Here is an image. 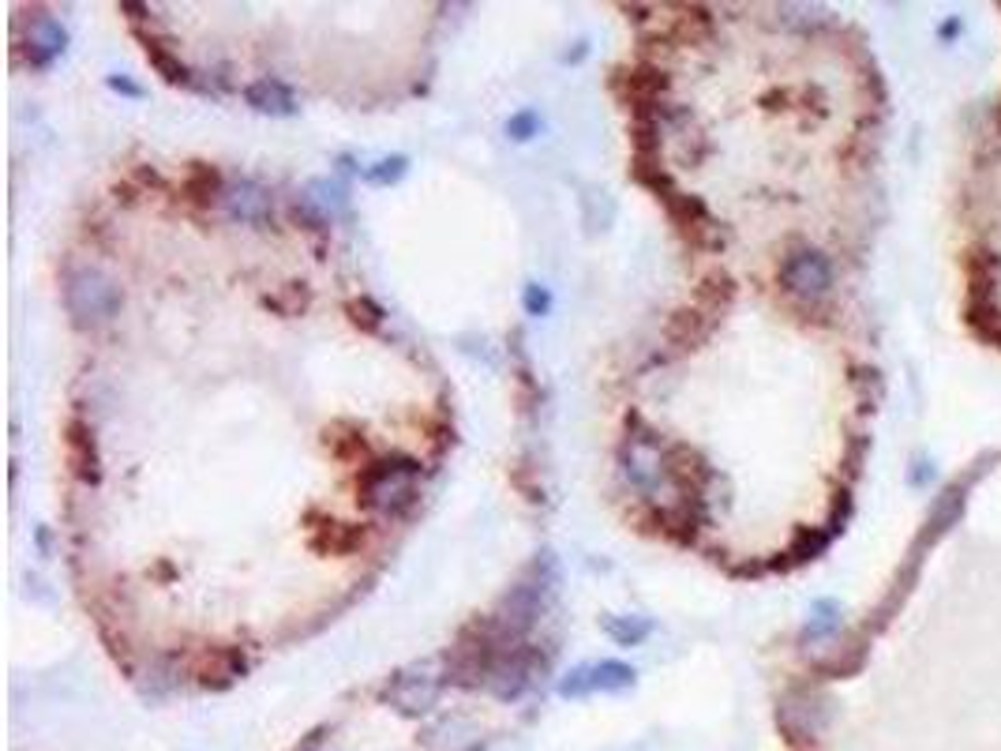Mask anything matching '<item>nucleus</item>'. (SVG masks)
<instances>
[{"instance_id":"nucleus-25","label":"nucleus","mask_w":1001,"mask_h":751,"mask_svg":"<svg viewBox=\"0 0 1001 751\" xmlns=\"http://www.w3.org/2000/svg\"><path fill=\"white\" fill-rule=\"evenodd\" d=\"M293 218L301 226H308V230H327V226H330V218L324 215V210H319V204L308 196V192H304V196L293 204Z\"/></svg>"},{"instance_id":"nucleus-2","label":"nucleus","mask_w":1001,"mask_h":751,"mask_svg":"<svg viewBox=\"0 0 1001 751\" xmlns=\"http://www.w3.org/2000/svg\"><path fill=\"white\" fill-rule=\"evenodd\" d=\"M417 477L420 462L413 455H383L361 467L356 474V493L371 511L402 514L417 504Z\"/></svg>"},{"instance_id":"nucleus-19","label":"nucleus","mask_w":1001,"mask_h":751,"mask_svg":"<svg viewBox=\"0 0 1001 751\" xmlns=\"http://www.w3.org/2000/svg\"><path fill=\"white\" fill-rule=\"evenodd\" d=\"M312 545L324 548V553L345 556V553H356V548L364 545V530L345 526V522H327V526H319L316 534H312Z\"/></svg>"},{"instance_id":"nucleus-11","label":"nucleus","mask_w":1001,"mask_h":751,"mask_svg":"<svg viewBox=\"0 0 1001 751\" xmlns=\"http://www.w3.org/2000/svg\"><path fill=\"white\" fill-rule=\"evenodd\" d=\"M780 278H784V286L792 293H803V298H810V293H821L829 286V264L821 252H795V256L784 259V267H780Z\"/></svg>"},{"instance_id":"nucleus-29","label":"nucleus","mask_w":1001,"mask_h":751,"mask_svg":"<svg viewBox=\"0 0 1001 751\" xmlns=\"http://www.w3.org/2000/svg\"><path fill=\"white\" fill-rule=\"evenodd\" d=\"M109 87H113V90H121V95H129V98H139V95H143V90L135 87V83L121 80V75H113V80H109Z\"/></svg>"},{"instance_id":"nucleus-6","label":"nucleus","mask_w":1001,"mask_h":751,"mask_svg":"<svg viewBox=\"0 0 1001 751\" xmlns=\"http://www.w3.org/2000/svg\"><path fill=\"white\" fill-rule=\"evenodd\" d=\"M634 677L638 673L623 662H593V665H578L571 669L563 680H559V695L563 699H585L593 691H605V695H615V691L634 688Z\"/></svg>"},{"instance_id":"nucleus-23","label":"nucleus","mask_w":1001,"mask_h":751,"mask_svg":"<svg viewBox=\"0 0 1001 751\" xmlns=\"http://www.w3.org/2000/svg\"><path fill=\"white\" fill-rule=\"evenodd\" d=\"M308 196L316 199L319 210H324L330 222H334V215H342V210H345V192L338 189V184H330V181H316L308 189Z\"/></svg>"},{"instance_id":"nucleus-8","label":"nucleus","mask_w":1001,"mask_h":751,"mask_svg":"<svg viewBox=\"0 0 1001 751\" xmlns=\"http://www.w3.org/2000/svg\"><path fill=\"white\" fill-rule=\"evenodd\" d=\"M615 87L634 113H646V109L664 106V95H668V87H672V80H668L657 64H634V69L619 72Z\"/></svg>"},{"instance_id":"nucleus-18","label":"nucleus","mask_w":1001,"mask_h":751,"mask_svg":"<svg viewBox=\"0 0 1001 751\" xmlns=\"http://www.w3.org/2000/svg\"><path fill=\"white\" fill-rule=\"evenodd\" d=\"M222 196H225L222 173H218L215 166H203V162L192 166L188 177H184V199H192L195 207H207Z\"/></svg>"},{"instance_id":"nucleus-30","label":"nucleus","mask_w":1001,"mask_h":751,"mask_svg":"<svg viewBox=\"0 0 1001 751\" xmlns=\"http://www.w3.org/2000/svg\"><path fill=\"white\" fill-rule=\"evenodd\" d=\"M316 748H319V732H312V737L304 740V744H296L293 751H316Z\"/></svg>"},{"instance_id":"nucleus-16","label":"nucleus","mask_w":1001,"mask_h":751,"mask_svg":"<svg viewBox=\"0 0 1001 751\" xmlns=\"http://www.w3.org/2000/svg\"><path fill=\"white\" fill-rule=\"evenodd\" d=\"M143 41V53H147V61L155 64L158 72H162L166 83H173V87H184V90H199V80H195V72L188 64L181 61V57L173 53V49L166 46L158 35H135Z\"/></svg>"},{"instance_id":"nucleus-24","label":"nucleus","mask_w":1001,"mask_h":751,"mask_svg":"<svg viewBox=\"0 0 1001 751\" xmlns=\"http://www.w3.org/2000/svg\"><path fill=\"white\" fill-rule=\"evenodd\" d=\"M350 316H353V324L361 327V331L376 335L379 327H383V316H387V312L379 308L371 298H361V301H350Z\"/></svg>"},{"instance_id":"nucleus-28","label":"nucleus","mask_w":1001,"mask_h":751,"mask_svg":"<svg viewBox=\"0 0 1001 751\" xmlns=\"http://www.w3.org/2000/svg\"><path fill=\"white\" fill-rule=\"evenodd\" d=\"M356 451H364V436L345 433V436H338V440H334V455H338V459H350V455H356Z\"/></svg>"},{"instance_id":"nucleus-5","label":"nucleus","mask_w":1001,"mask_h":751,"mask_svg":"<svg viewBox=\"0 0 1001 751\" xmlns=\"http://www.w3.org/2000/svg\"><path fill=\"white\" fill-rule=\"evenodd\" d=\"M545 665H548L545 654H540L537 646H529V643H522V646H514V650H503V654H499V662L491 665V673L485 677V688L496 699L511 703V699H517L533 680H537V669H545Z\"/></svg>"},{"instance_id":"nucleus-9","label":"nucleus","mask_w":1001,"mask_h":751,"mask_svg":"<svg viewBox=\"0 0 1001 751\" xmlns=\"http://www.w3.org/2000/svg\"><path fill=\"white\" fill-rule=\"evenodd\" d=\"M64 455H68V467H72L75 477L87 481V485H98L101 455H98L95 428H90L83 417H68V425H64Z\"/></svg>"},{"instance_id":"nucleus-7","label":"nucleus","mask_w":1001,"mask_h":751,"mask_svg":"<svg viewBox=\"0 0 1001 751\" xmlns=\"http://www.w3.org/2000/svg\"><path fill=\"white\" fill-rule=\"evenodd\" d=\"M439 691H443V680L436 677V673H428V669H405V673H398L394 680L387 683V703L394 706L398 714H405V717H420V714H428L431 706L439 703Z\"/></svg>"},{"instance_id":"nucleus-1","label":"nucleus","mask_w":1001,"mask_h":751,"mask_svg":"<svg viewBox=\"0 0 1001 751\" xmlns=\"http://www.w3.org/2000/svg\"><path fill=\"white\" fill-rule=\"evenodd\" d=\"M551 582H556V560L545 553L537 564H533L529 576L517 582V586H511V594H503L499 609L488 613L491 628H496V635L503 639L506 650L525 643V635H529L533 623H537L540 605H545V594L551 590Z\"/></svg>"},{"instance_id":"nucleus-4","label":"nucleus","mask_w":1001,"mask_h":751,"mask_svg":"<svg viewBox=\"0 0 1001 751\" xmlns=\"http://www.w3.org/2000/svg\"><path fill=\"white\" fill-rule=\"evenodd\" d=\"M121 290L109 282L98 267H72L64 278V305L68 316L80 327H98L117 316L121 308Z\"/></svg>"},{"instance_id":"nucleus-26","label":"nucleus","mask_w":1001,"mask_h":751,"mask_svg":"<svg viewBox=\"0 0 1001 751\" xmlns=\"http://www.w3.org/2000/svg\"><path fill=\"white\" fill-rule=\"evenodd\" d=\"M537 132H540V117L533 113V109H525V113H514L511 121H506V136L517 140V143L533 140Z\"/></svg>"},{"instance_id":"nucleus-13","label":"nucleus","mask_w":1001,"mask_h":751,"mask_svg":"<svg viewBox=\"0 0 1001 751\" xmlns=\"http://www.w3.org/2000/svg\"><path fill=\"white\" fill-rule=\"evenodd\" d=\"M244 669H248V662H244V650L241 646H218V650H207V654L199 657V669H195V677H199L203 688L222 691L236 677H244Z\"/></svg>"},{"instance_id":"nucleus-21","label":"nucleus","mask_w":1001,"mask_h":751,"mask_svg":"<svg viewBox=\"0 0 1001 751\" xmlns=\"http://www.w3.org/2000/svg\"><path fill=\"white\" fill-rule=\"evenodd\" d=\"M706 335H709V324L698 316V312H675V316L668 319V342H675L679 350L701 342Z\"/></svg>"},{"instance_id":"nucleus-10","label":"nucleus","mask_w":1001,"mask_h":751,"mask_svg":"<svg viewBox=\"0 0 1001 751\" xmlns=\"http://www.w3.org/2000/svg\"><path fill=\"white\" fill-rule=\"evenodd\" d=\"M660 204H664L668 218L675 222V230L683 233L691 244H709L712 233H717V226H712L706 204H701L698 196H686V192L672 189L668 196H660Z\"/></svg>"},{"instance_id":"nucleus-22","label":"nucleus","mask_w":1001,"mask_h":751,"mask_svg":"<svg viewBox=\"0 0 1001 751\" xmlns=\"http://www.w3.org/2000/svg\"><path fill=\"white\" fill-rule=\"evenodd\" d=\"M405 170H410V162H405L402 155H394V158H379L376 166H368V170H364V181H368V184H379V189H387V184L402 181Z\"/></svg>"},{"instance_id":"nucleus-3","label":"nucleus","mask_w":1001,"mask_h":751,"mask_svg":"<svg viewBox=\"0 0 1001 751\" xmlns=\"http://www.w3.org/2000/svg\"><path fill=\"white\" fill-rule=\"evenodd\" d=\"M503 650H506L503 639L496 635V628H491L488 616H477V620H469L462 631H457L451 650L443 654L447 680L462 683V688H477V683H485L491 665L499 662Z\"/></svg>"},{"instance_id":"nucleus-17","label":"nucleus","mask_w":1001,"mask_h":751,"mask_svg":"<svg viewBox=\"0 0 1001 751\" xmlns=\"http://www.w3.org/2000/svg\"><path fill=\"white\" fill-rule=\"evenodd\" d=\"M244 102L256 109V113H267V117H293L296 113L293 90L285 87L282 80H274V75H263V80L252 83V87L244 90Z\"/></svg>"},{"instance_id":"nucleus-12","label":"nucleus","mask_w":1001,"mask_h":751,"mask_svg":"<svg viewBox=\"0 0 1001 751\" xmlns=\"http://www.w3.org/2000/svg\"><path fill=\"white\" fill-rule=\"evenodd\" d=\"M222 207H225V215L241 226H267L270 210H274L270 207V196L256 181H241V184H233V189H225Z\"/></svg>"},{"instance_id":"nucleus-27","label":"nucleus","mask_w":1001,"mask_h":751,"mask_svg":"<svg viewBox=\"0 0 1001 751\" xmlns=\"http://www.w3.org/2000/svg\"><path fill=\"white\" fill-rule=\"evenodd\" d=\"M525 308H529V316H545V312L551 308V298H548V290L545 286H525Z\"/></svg>"},{"instance_id":"nucleus-15","label":"nucleus","mask_w":1001,"mask_h":751,"mask_svg":"<svg viewBox=\"0 0 1001 751\" xmlns=\"http://www.w3.org/2000/svg\"><path fill=\"white\" fill-rule=\"evenodd\" d=\"M68 46V35L64 27L53 20V15H34L30 23V38H27V49H30V64L34 69H49V64L57 61V57L64 53Z\"/></svg>"},{"instance_id":"nucleus-20","label":"nucleus","mask_w":1001,"mask_h":751,"mask_svg":"<svg viewBox=\"0 0 1001 751\" xmlns=\"http://www.w3.org/2000/svg\"><path fill=\"white\" fill-rule=\"evenodd\" d=\"M600 628H605L619 646H638L642 639H649L652 623L646 616H600Z\"/></svg>"},{"instance_id":"nucleus-14","label":"nucleus","mask_w":1001,"mask_h":751,"mask_svg":"<svg viewBox=\"0 0 1001 751\" xmlns=\"http://www.w3.org/2000/svg\"><path fill=\"white\" fill-rule=\"evenodd\" d=\"M777 722H780V729L788 732V740H814L821 732V725H826V714H821V706H814L810 699L788 695Z\"/></svg>"}]
</instances>
